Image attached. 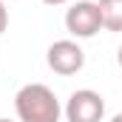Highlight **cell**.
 <instances>
[{"label":"cell","instance_id":"cell-8","mask_svg":"<svg viewBox=\"0 0 122 122\" xmlns=\"http://www.w3.org/2000/svg\"><path fill=\"white\" fill-rule=\"evenodd\" d=\"M117 62L122 65V46H119V51H117Z\"/></svg>","mask_w":122,"mask_h":122},{"label":"cell","instance_id":"cell-1","mask_svg":"<svg viewBox=\"0 0 122 122\" xmlns=\"http://www.w3.org/2000/svg\"><path fill=\"white\" fill-rule=\"evenodd\" d=\"M14 111L20 122H60L62 117L57 94L43 82H29L14 94Z\"/></svg>","mask_w":122,"mask_h":122},{"label":"cell","instance_id":"cell-3","mask_svg":"<svg viewBox=\"0 0 122 122\" xmlns=\"http://www.w3.org/2000/svg\"><path fill=\"white\" fill-rule=\"evenodd\" d=\"M46 62H48V68H51L54 74L71 77V74L82 71V65H85V51L80 48L77 40H57V43L48 46Z\"/></svg>","mask_w":122,"mask_h":122},{"label":"cell","instance_id":"cell-6","mask_svg":"<svg viewBox=\"0 0 122 122\" xmlns=\"http://www.w3.org/2000/svg\"><path fill=\"white\" fill-rule=\"evenodd\" d=\"M9 29V9H6V0H0V34Z\"/></svg>","mask_w":122,"mask_h":122},{"label":"cell","instance_id":"cell-4","mask_svg":"<svg viewBox=\"0 0 122 122\" xmlns=\"http://www.w3.org/2000/svg\"><path fill=\"white\" fill-rule=\"evenodd\" d=\"M105 117V99L91 88H80L65 102V119L68 122H102Z\"/></svg>","mask_w":122,"mask_h":122},{"label":"cell","instance_id":"cell-10","mask_svg":"<svg viewBox=\"0 0 122 122\" xmlns=\"http://www.w3.org/2000/svg\"><path fill=\"white\" fill-rule=\"evenodd\" d=\"M0 122H9V119H0Z\"/></svg>","mask_w":122,"mask_h":122},{"label":"cell","instance_id":"cell-2","mask_svg":"<svg viewBox=\"0 0 122 122\" xmlns=\"http://www.w3.org/2000/svg\"><path fill=\"white\" fill-rule=\"evenodd\" d=\"M65 29L71 37L77 40H88L97 31L102 29V14H99V6L91 0H77L68 11H65Z\"/></svg>","mask_w":122,"mask_h":122},{"label":"cell","instance_id":"cell-9","mask_svg":"<svg viewBox=\"0 0 122 122\" xmlns=\"http://www.w3.org/2000/svg\"><path fill=\"white\" fill-rule=\"evenodd\" d=\"M111 122H122V114H117V117H111Z\"/></svg>","mask_w":122,"mask_h":122},{"label":"cell","instance_id":"cell-7","mask_svg":"<svg viewBox=\"0 0 122 122\" xmlns=\"http://www.w3.org/2000/svg\"><path fill=\"white\" fill-rule=\"evenodd\" d=\"M46 6H62V3H68V0H43Z\"/></svg>","mask_w":122,"mask_h":122},{"label":"cell","instance_id":"cell-5","mask_svg":"<svg viewBox=\"0 0 122 122\" xmlns=\"http://www.w3.org/2000/svg\"><path fill=\"white\" fill-rule=\"evenodd\" d=\"M99 14H102V29L122 31V0H99Z\"/></svg>","mask_w":122,"mask_h":122}]
</instances>
